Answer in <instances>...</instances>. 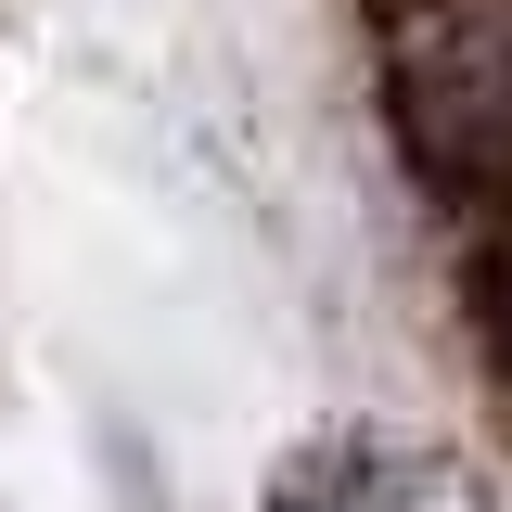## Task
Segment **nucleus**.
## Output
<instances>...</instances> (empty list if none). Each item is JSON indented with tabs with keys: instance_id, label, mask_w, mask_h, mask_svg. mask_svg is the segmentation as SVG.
<instances>
[{
	"instance_id": "f257e3e1",
	"label": "nucleus",
	"mask_w": 512,
	"mask_h": 512,
	"mask_svg": "<svg viewBox=\"0 0 512 512\" xmlns=\"http://www.w3.org/2000/svg\"><path fill=\"white\" fill-rule=\"evenodd\" d=\"M384 90L436 192H512V0H384Z\"/></svg>"
}]
</instances>
